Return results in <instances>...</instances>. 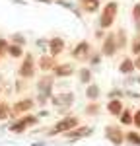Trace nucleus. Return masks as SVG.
<instances>
[{
    "label": "nucleus",
    "mask_w": 140,
    "mask_h": 146,
    "mask_svg": "<svg viewBox=\"0 0 140 146\" xmlns=\"http://www.w3.org/2000/svg\"><path fill=\"white\" fill-rule=\"evenodd\" d=\"M55 76L53 72H47L41 78L35 82V90H37V98H35V103H39L41 107H45L47 103L53 98V90H55Z\"/></svg>",
    "instance_id": "f257e3e1"
},
{
    "label": "nucleus",
    "mask_w": 140,
    "mask_h": 146,
    "mask_svg": "<svg viewBox=\"0 0 140 146\" xmlns=\"http://www.w3.org/2000/svg\"><path fill=\"white\" fill-rule=\"evenodd\" d=\"M117 14H119V2H117V0H109L103 8H101V12H99L97 27H101V29L113 27V23H115V20H117Z\"/></svg>",
    "instance_id": "f03ea898"
},
{
    "label": "nucleus",
    "mask_w": 140,
    "mask_h": 146,
    "mask_svg": "<svg viewBox=\"0 0 140 146\" xmlns=\"http://www.w3.org/2000/svg\"><path fill=\"white\" fill-rule=\"evenodd\" d=\"M78 125H80V119H78L76 115H64L62 119H58L57 123L49 129V135L51 136L64 135V133H68V131H72V129H76Z\"/></svg>",
    "instance_id": "7ed1b4c3"
},
{
    "label": "nucleus",
    "mask_w": 140,
    "mask_h": 146,
    "mask_svg": "<svg viewBox=\"0 0 140 146\" xmlns=\"http://www.w3.org/2000/svg\"><path fill=\"white\" fill-rule=\"evenodd\" d=\"M74 101H76V96H74V92H60V94H53V98H51V103L57 107L58 113H68V109L74 105Z\"/></svg>",
    "instance_id": "20e7f679"
},
{
    "label": "nucleus",
    "mask_w": 140,
    "mask_h": 146,
    "mask_svg": "<svg viewBox=\"0 0 140 146\" xmlns=\"http://www.w3.org/2000/svg\"><path fill=\"white\" fill-rule=\"evenodd\" d=\"M35 72H37V62H35V56L31 53H25L22 56V64L18 68V76L23 80L35 78Z\"/></svg>",
    "instance_id": "39448f33"
},
{
    "label": "nucleus",
    "mask_w": 140,
    "mask_h": 146,
    "mask_svg": "<svg viewBox=\"0 0 140 146\" xmlns=\"http://www.w3.org/2000/svg\"><path fill=\"white\" fill-rule=\"evenodd\" d=\"M39 123V117L33 115V113H27V115H22L20 119H16L14 123L8 127L12 133H23V131H27V129H31L33 125Z\"/></svg>",
    "instance_id": "423d86ee"
},
{
    "label": "nucleus",
    "mask_w": 140,
    "mask_h": 146,
    "mask_svg": "<svg viewBox=\"0 0 140 146\" xmlns=\"http://www.w3.org/2000/svg\"><path fill=\"white\" fill-rule=\"evenodd\" d=\"M93 47L90 41H86V39H82V41H78L76 45H74V49L70 51V55H72V58L74 60H80V62H88V58H90V55H92Z\"/></svg>",
    "instance_id": "0eeeda50"
},
{
    "label": "nucleus",
    "mask_w": 140,
    "mask_h": 146,
    "mask_svg": "<svg viewBox=\"0 0 140 146\" xmlns=\"http://www.w3.org/2000/svg\"><path fill=\"white\" fill-rule=\"evenodd\" d=\"M33 107H35V100H33V98H22V100H18L14 105H12L10 117L16 121L20 115H27V113H31Z\"/></svg>",
    "instance_id": "6e6552de"
},
{
    "label": "nucleus",
    "mask_w": 140,
    "mask_h": 146,
    "mask_svg": "<svg viewBox=\"0 0 140 146\" xmlns=\"http://www.w3.org/2000/svg\"><path fill=\"white\" fill-rule=\"evenodd\" d=\"M99 53L107 58H111V56H115L119 53V47H117V37H115V31H109V33H105L103 41H101V49H99Z\"/></svg>",
    "instance_id": "1a4fd4ad"
},
{
    "label": "nucleus",
    "mask_w": 140,
    "mask_h": 146,
    "mask_svg": "<svg viewBox=\"0 0 140 146\" xmlns=\"http://www.w3.org/2000/svg\"><path fill=\"white\" fill-rule=\"evenodd\" d=\"M105 138L113 146H121L125 142V133H123V129L119 125H107L105 127Z\"/></svg>",
    "instance_id": "9d476101"
},
{
    "label": "nucleus",
    "mask_w": 140,
    "mask_h": 146,
    "mask_svg": "<svg viewBox=\"0 0 140 146\" xmlns=\"http://www.w3.org/2000/svg\"><path fill=\"white\" fill-rule=\"evenodd\" d=\"M64 49H66V41H64V37L55 35V37H51V39H49V55H51V56H55V58H57L58 55H62V53H64Z\"/></svg>",
    "instance_id": "9b49d317"
},
{
    "label": "nucleus",
    "mask_w": 140,
    "mask_h": 146,
    "mask_svg": "<svg viewBox=\"0 0 140 146\" xmlns=\"http://www.w3.org/2000/svg\"><path fill=\"white\" fill-rule=\"evenodd\" d=\"M74 72H76V66L72 62H57V66L53 68L55 78H70Z\"/></svg>",
    "instance_id": "f8f14e48"
},
{
    "label": "nucleus",
    "mask_w": 140,
    "mask_h": 146,
    "mask_svg": "<svg viewBox=\"0 0 140 146\" xmlns=\"http://www.w3.org/2000/svg\"><path fill=\"white\" fill-rule=\"evenodd\" d=\"M92 133H93L92 127H88V125H78L76 129H72V131H68V133H64V136L70 138V140H78V138H84V136H90Z\"/></svg>",
    "instance_id": "ddd939ff"
},
{
    "label": "nucleus",
    "mask_w": 140,
    "mask_h": 146,
    "mask_svg": "<svg viewBox=\"0 0 140 146\" xmlns=\"http://www.w3.org/2000/svg\"><path fill=\"white\" fill-rule=\"evenodd\" d=\"M76 4L84 14H95L101 10V0H76Z\"/></svg>",
    "instance_id": "4468645a"
},
{
    "label": "nucleus",
    "mask_w": 140,
    "mask_h": 146,
    "mask_svg": "<svg viewBox=\"0 0 140 146\" xmlns=\"http://www.w3.org/2000/svg\"><path fill=\"white\" fill-rule=\"evenodd\" d=\"M57 66V58L51 55H41L39 56V60H37V68L41 70V72H53V68Z\"/></svg>",
    "instance_id": "2eb2a0df"
},
{
    "label": "nucleus",
    "mask_w": 140,
    "mask_h": 146,
    "mask_svg": "<svg viewBox=\"0 0 140 146\" xmlns=\"http://www.w3.org/2000/svg\"><path fill=\"white\" fill-rule=\"evenodd\" d=\"M105 109H107V113H109L111 117H119V115L123 113V109H125V101L123 100H107Z\"/></svg>",
    "instance_id": "dca6fc26"
},
{
    "label": "nucleus",
    "mask_w": 140,
    "mask_h": 146,
    "mask_svg": "<svg viewBox=\"0 0 140 146\" xmlns=\"http://www.w3.org/2000/svg\"><path fill=\"white\" fill-rule=\"evenodd\" d=\"M134 58H130V56H125L121 62H119V72L123 74V76H128V74H134Z\"/></svg>",
    "instance_id": "f3484780"
},
{
    "label": "nucleus",
    "mask_w": 140,
    "mask_h": 146,
    "mask_svg": "<svg viewBox=\"0 0 140 146\" xmlns=\"http://www.w3.org/2000/svg\"><path fill=\"white\" fill-rule=\"evenodd\" d=\"M55 4H58V6H62V8L70 10L78 20H82V14H84V12L80 10V6H78L76 2H70V0H55Z\"/></svg>",
    "instance_id": "a211bd4d"
},
{
    "label": "nucleus",
    "mask_w": 140,
    "mask_h": 146,
    "mask_svg": "<svg viewBox=\"0 0 140 146\" xmlns=\"http://www.w3.org/2000/svg\"><path fill=\"white\" fill-rule=\"evenodd\" d=\"M92 80H93V70L92 66H82L78 68V82L80 84H92Z\"/></svg>",
    "instance_id": "6ab92c4d"
},
{
    "label": "nucleus",
    "mask_w": 140,
    "mask_h": 146,
    "mask_svg": "<svg viewBox=\"0 0 140 146\" xmlns=\"http://www.w3.org/2000/svg\"><path fill=\"white\" fill-rule=\"evenodd\" d=\"M86 98H88V101H97L99 100V98H101V88H99V84H95V82L88 84V88H86Z\"/></svg>",
    "instance_id": "aec40b11"
},
{
    "label": "nucleus",
    "mask_w": 140,
    "mask_h": 146,
    "mask_svg": "<svg viewBox=\"0 0 140 146\" xmlns=\"http://www.w3.org/2000/svg\"><path fill=\"white\" fill-rule=\"evenodd\" d=\"M115 37H117V47H119V51L127 49V43H128L127 29H125V27H119V29L115 31Z\"/></svg>",
    "instance_id": "412c9836"
},
{
    "label": "nucleus",
    "mask_w": 140,
    "mask_h": 146,
    "mask_svg": "<svg viewBox=\"0 0 140 146\" xmlns=\"http://www.w3.org/2000/svg\"><path fill=\"white\" fill-rule=\"evenodd\" d=\"M101 109H103V107H101L99 101H90V103L84 107V113H86L88 117H97V115L101 113Z\"/></svg>",
    "instance_id": "4be33fe9"
},
{
    "label": "nucleus",
    "mask_w": 140,
    "mask_h": 146,
    "mask_svg": "<svg viewBox=\"0 0 140 146\" xmlns=\"http://www.w3.org/2000/svg\"><path fill=\"white\" fill-rule=\"evenodd\" d=\"M132 115H134V111H132V107H128V105H125V109H123V113L119 115V121H121V125H132Z\"/></svg>",
    "instance_id": "5701e85b"
},
{
    "label": "nucleus",
    "mask_w": 140,
    "mask_h": 146,
    "mask_svg": "<svg viewBox=\"0 0 140 146\" xmlns=\"http://www.w3.org/2000/svg\"><path fill=\"white\" fill-rule=\"evenodd\" d=\"M8 41H10V43H14V45H20V47H25V45H27V37H25L22 31H16V33H12Z\"/></svg>",
    "instance_id": "b1692460"
},
{
    "label": "nucleus",
    "mask_w": 140,
    "mask_h": 146,
    "mask_svg": "<svg viewBox=\"0 0 140 146\" xmlns=\"http://www.w3.org/2000/svg\"><path fill=\"white\" fill-rule=\"evenodd\" d=\"M10 113H12V105L8 103V101L0 100V121L10 119Z\"/></svg>",
    "instance_id": "393cba45"
},
{
    "label": "nucleus",
    "mask_w": 140,
    "mask_h": 146,
    "mask_svg": "<svg viewBox=\"0 0 140 146\" xmlns=\"http://www.w3.org/2000/svg\"><path fill=\"white\" fill-rule=\"evenodd\" d=\"M132 23H134L136 33H140V2H136L132 6Z\"/></svg>",
    "instance_id": "a878e982"
},
{
    "label": "nucleus",
    "mask_w": 140,
    "mask_h": 146,
    "mask_svg": "<svg viewBox=\"0 0 140 146\" xmlns=\"http://www.w3.org/2000/svg\"><path fill=\"white\" fill-rule=\"evenodd\" d=\"M23 55H25V51H23V47H20V45H14V43H10V47H8V56H12V58H22Z\"/></svg>",
    "instance_id": "bb28decb"
},
{
    "label": "nucleus",
    "mask_w": 140,
    "mask_h": 146,
    "mask_svg": "<svg viewBox=\"0 0 140 146\" xmlns=\"http://www.w3.org/2000/svg\"><path fill=\"white\" fill-rule=\"evenodd\" d=\"M125 140L130 142L132 146H140V133L138 131H128L127 135H125Z\"/></svg>",
    "instance_id": "cd10ccee"
},
{
    "label": "nucleus",
    "mask_w": 140,
    "mask_h": 146,
    "mask_svg": "<svg viewBox=\"0 0 140 146\" xmlns=\"http://www.w3.org/2000/svg\"><path fill=\"white\" fill-rule=\"evenodd\" d=\"M130 53L134 56L140 55V33H136L134 37H132V41H130Z\"/></svg>",
    "instance_id": "c85d7f7f"
},
{
    "label": "nucleus",
    "mask_w": 140,
    "mask_h": 146,
    "mask_svg": "<svg viewBox=\"0 0 140 146\" xmlns=\"http://www.w3.org/2000/svg\"><path fill=\"white\" fill-rule=\"evenodd\" d=\"M123 98H125V90L121 88H113L107 92V100H123Z\"/></svg>",
    "instance_id": "c756f323"
},
{
    "label": "nucleus",
    "mask_w": 140,
    "mask_h": 146,
    "mask_svg": "<svg viewBox=\"0 0 140 146\" xmlns=\"http://www.w3.org/2000/svg\"><path fill=\"white\" fill-rule=\"evenodd\" d=\"M101 58H103V55H101L99 51H92L88 62H90V66H97V64H101Z\"/></svg>",
    "instance_id": "7c9ffc66"
},
{
    "label": "nucleus",
    "mask_w": 140,
    "mask_h": 146,
    "mask_svg": "<svg viewBox=\"0 0 140 146\" xmlns=\"http://www.w3.org/2000/svg\"><path fill=\"white\" fill-rule=\"evenodd\" d=\"M8 47H10V41L6 37H0V56L8 55Z\"/></svg>",
    "instance_id": "2f4dec72"
},
{
    "label": "nucleus",
    "mask_w": 140,
    "mask_h": 146,
    "mask_svg": "<svg viewBox=\"0 0 140 146\" xmlns=\"http://www.w3.org/2000/svg\"><path fill=\"white\" fill-rule=\"evenodd\" d=\"M35 45L39 47L41 51H49V39H45V37H41V39H37V41H35Z\"/></svg>",
    "instance_id": "473e14b6"
},
{
    "label": "nucleus",
    "mask_w": 140,
    "mask_h": 146,
    "mask_svg": "<svg viewBox=\"0 0 140 146\" xmlns=\"http://www.w3.org/2000/svg\"><path fill=\"white\" fill-rule=\"evenodd\" d=\"M132 127H136V131H140V109H136L132 115Z\"/></svg>",
    "instance_id": "72a5a7b5"
},
{
    "label": "nucleus",
    "mask_w": 140,
    "mask_h": 146,
    "mask_svg": "<svg viewBox=\"0 0 140 146\" xmlns=\"http://www.w3.org/2000/svg\"><path fill=\"white\" fill-rule=\"evenodd\" d=\"M125 98H132V100H140V94H136V92H132V90H125Z\"/></svg>",
    "instance_id": "f704fd0d"
},
{
    "label": "nucleus",
    "mask_w": 140,
    "mask_h": 146,
    "mask_svg": "<svg viewBox=\"0 0 140 146\" xmlns=\"http://www.w3.org/2000/svg\"><path fill=\"white\" fill-rule=\"evenodd\" d=\"M132 84H136V76L128 74L127 78H125V86H132Z\"/></svg>",
    "instance_id": "c9c22d12"
},
{
    "label": "nucleus",
    "mask_w": 140,
    "mask_h": 146,
    "mask_svg": "<svg viewBox=\"0 0 140 146\" xmlns=\"http://www.w3.org/2000/svg\"><path fill=\"white\" fill-rule=\"evenodd\" d=\"M103 37H105V29H101V27H97V29H95V39L103 41Z\"/></svg>",
    "instance_id": "e433bc0d"
},
{
    "label": "nucleus",
    "mask_w": 140,
    "mask_h": 146,
    "mask_svg": "<svg viewBox=\"0 0 140 146\" xmlns=\"http://www.w3.org/2000/svg\"><path fill=\"white\" fill-rule=\"evenodd\" d=\"M12 4H18V6H27L25 0H12Z\"/></svg>",
    "instance_id": "4c0bfd02"
},
{
    "label": "nucleus",
    "mask_w": 140,
    "mask_h": 146,
    "mask_svg": "<svg viewBox=\"0 0 140 146\" xmlns=\"http://www.w3.org/2000/svg\"><path fill=\"white\" fill-rule=\"evenodd\" d=\"M134 68H136V70H140V55L134 56Z\"/></svg>",
    "instance_id": "58836bf2"
},
{
    "label": "nucleus",
    "mask_w": 140,
    "mask_h": 146,
    "mask_svg": "<svg viewBox=\"0 0 140 146\" xmlns=\"http://www.w3.org/2000/svg\"><path fill=\"white\" fill-rule=\"evenodd\" d=\"M47 115H49V111H39L37 113V117H47Z\"/></svg>",
    "instance_id": "ea45409f"
},
{
    "label": "nucleus",
    "mask_w": 140,
    "mask_h": 146,
    "mask_svg": "<svg viewBox=\"0 0 140 146\" xmlns=\"http://www.w3.org/2000/svg\"><path fill=\"white\" fill-rule=\"evenodd\" d=\"M136 84H138V86H140V76H136Z\"/></svg>",
    "instance_id": "a19ab883"
},
{
    "label": "nucleus",
    "mask_w": 140,
    "mask_h": 146,
    "mask_svg": "<svg viewBox=\"0 0 140 146\" xmlns=\"http://www.w3.org/2000/svg\"><path fill=\"white\" fill-rule=\"evenodd\" d=\"M2 94H4V90H2V86H0V96H2Z\"/></svg>",
    "instance_id": "79ce46f5"
},
{
    "label": "nucleus",
    "mask_w": 140,
    "mask_h": 146,
    "mask_svg": "<svg viewBox=\"0 0 140 146\" xmlns=\"http://www.w3.org/2000/svg\"><path fill=\"white\" fill-rule=\"evenodd\" d=\"M2 78H4V76H2V74H0V84H2Z\"/></svg>",
    "instance_id": "37998d69"
},
{
    "label": "nucleus",
    "mask_w": 140,
    "mask_h": 146,
    "mask_svg": "<svg viewBox=\"0 0 140 146\" xmlns=\"http://www.w3.org/2000/svg\"><path fill=\"white\" fill-rule=\"evenodd\" d=\"M0 62H2V56H0Z\"/></svg>",
    "instance_id": "c03bdc74"
}]
</instances>
